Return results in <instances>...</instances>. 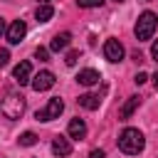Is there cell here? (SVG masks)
Segmentation results:
<instances>
[{
	"label": "cell",
	"instance_id": "1",
	"mask_svg": "<svg viewBox=\"0 0 158 158\" xmlns=\"http://www.w3.org/2000/svg\"><path fill=\"white\" fill-rule=\"evenodd\" d=\"M118 148L126 156H138L146 148V138H143V133L138 128H123L121 136H118Z\"/></svg>",
	"mask_w": 158,
	"mask_h": 158
},
{
	"label": "cell",
	"instance_id": "2",
	"mask_svg": "<svg viewBox=\"0 0 158 158\" xmlns=\"http://www.w3.org/2000/svg\"><path fill=\"white\" fill-rule=\"evenodd\" d=\"M0 114H2L5 118H10V121L20 118V116L25 114V96L17 94V91H7V94L2 96V101H0Z\"/></svg>",
	"mask_w": 158,
	"mask_h": 158
},
{
	"label": "cell",
	"instance_id": "3",
	"mask_svg": "<svg viewBox=\"0 0 158 158\" xmlns=\"http://www.w3.org/2000/svg\"><path fill=\"white\" fill-rule=\"evenodd\" d=\"M156 25H158V15L156 12H151V10H146V12H141V17H138V22H136V40L138 42H146V40H151L153 37V32H156Z\"/></svg>",
	"mask_w": 158,
	"mask_h": 158
},
{
	"label": "cell",
	"instance_id": "4",
	"mask_svg": "<svg viewBox=\"0 0 158 158\" xmlns=\"http://www.w3.org/2000/svg\"><path fill=\"white\" fill-rule=\"evenodd\" d=\"M62 111H64V101H62L59 96H54V99L47 101L44 109H40V111L35 114V118H37V121H52V118H59Z\"/></svg>",
	"mask_w": 158,
	"mask_h": 158
},
{
	"label": "cell",
	"instance_id": "5",
	"mask_svg": "<svg viewBox=\"0 0 158 158\" xmlns=\"http://www.w3.org/2000/svg\"><path fill=\"white\" fill-rule=\"evenodd\" d=\"M123 54H126V49H123V44L118 42V40H106L104 42V57L109 59V62H121L123 59Z\"/></svg>",
	"mask_w": 158,
	"mask_h": 158
},
{
	"label": "cell",
	"instance_id": "6",
	"mask_svg": "<svg viewBox=\"0 0 158 158\" xmlns=\"http://www.w3.org/2000/svg\"><path fill=\"white\" fill-rule=\"evenodd\" d=\"M25 35H27V25H25L22 20H15L12 25H7L5 37H7V42H10V44H20Z\"/></svg>",
	"mask_w": 158,
	"mask_h": 158
},
{
	"label": "cell",
	"instance_id": "7",
	"mask_svg": "<svg viewBox=\"0 0 158 158\" xmlns=\"http://www.w3.org/2000/svg\"><path fill=\"white\" fill-rule=\"evenodd\" d=\"M30 84H32L35 91H47V89L54 86V74H52L49 69H44V72H40V74H35Z\"/></svg>",
	"mask_w": 158,
	"mask_h": 158
},
{
	"label": "cell",
	"instance_id": "8",
	"mask_svg": "<svg viewBox=\"0 0 158 158\" xmlns=\"http://www.w3.org/2000/svg\"><path fill=\"white\" fill-rule=\"evenodd\" d=\"M12 79L22 86V84H30L32 81V64L30 62H20L17 67H15V72H12Z\"/></svg>",
	"mask_w": 158,
	"mask_h": 158
},
{
	"label": "cell",
	"instance_id": "9",
	"mask_svg": "<svg viewBox=\"0 0 158 158\" xmlns=\"http://www.w3.org/2000/svg\"><path fill=\"white\" fill-rule=\"evenodd\" d=\"M67 133H69V138L81 141V138H86V123H84L81 118H72L69 126H67Z\"/></svg>",
	"mask_w": 158,
	"mask_h": 158
},
{
	"label": "cell",
	"instance_id": "10",
	"mask_svg": "<svg viewBox=\"0 0 158 158\" xmlns=\"http://www.w3.org/2000/svg\"><path fill=\"white\" fill-rule=\"evenodd\" d=\"M69 42H72V32H57L52 37V42H49V49L52 52H62V49L69 47Z\"/></svg>",
	"mask_w": 158,
	"mask_h": 158
},
{
	"label": "cell",
	"instance_id": "11",
	"mask_svg": "<svg viewBox=\"0 0 158 158\" xmlns=\"http://www.w3.org/2000/svg\"><path fill=\"white\" fill-rule=\"evenodd\" d=\"M99 79H101V74H99L96 69H81V72L77 74V81H79L81 86H94V84H99Z\"/></svg>",
	"mask_w": 158,
	"mask_h": 158
},
{
	"label": "cell",
	"instance_id": "12",
	"mask_svg": "<svg viewBox=\"0 0 158 158\" xmlns=\"http://www.w3.org/2000/svg\"><path fill=\"white\" fill-rule=\"evenodd\" d=\"M141 106V96H128V101L121 106V111H118V118L121 121H126V118H131V114L136 111Z\"/></svg>",
	"mask_w": 158,
	"mask_h": 158
},
{
	"label": "cell",
	"instance_id": "13",
	"mask_svg": "<svg viewBox=\"0 0 158 158\" xmlns=\"http://www.w3.org/2000/svg\"><path fill=\"white\" fill-rule=\"evenodd\" d=\"M52 153H54V156H59V158H64V156H69V153H72V143H69L67 138L57 136V138L52 141Z\"/></svg>",
	"mask_w": 158,
	"mask_h": 158
},
{
	"label": "cell",
	"instance_id": "14",
	"mask_svg": "<svg viewBox=\"0 0 158 158\" xmlns=\"http://www.w3.org/2000/svg\"><path fill=\"white\" fill-rule=\"evenodd\" d=\"M77 104H79L81 109H89V111H94V109H99L101 99H99L96 94H81V96L77 99Z\"/></svg>",
	"mask_w": 158,
	"mask_h": 158
},
{
	"label": "cell",
	"instance_id": "15",
	"mask_svg": "<svg viewBox=\"0 0 158 158\" xmlns=\"http://www.w3.org/2000/svg\"><path fill=\"white\" fill-rule=\"evenodd\" d=\"M52 15H54V7H52L49 2H42V5L37 7V12H35L37 22H49V20H52Z\"/></svg>",
	"mask_w": 158,
	"mask_h": 158
},
{
	"label": "cell",
	"instance_id": "16",
	"mask_svg": "<svg viewBox=\"0 0 158 158\" xmlns=\"http://www.w3.org/2000/svg\"><path fill=\"white\" fill-rule=\"evenodd\" d=\"M37 143V136L32 133V131H25L22 136H20V146H35Z\"/></svg>",
	"mask_w": 158,
	"mask_h": 158
},
{
	"label": "cell",
	"instance_id": "17",
	"mask_svg": "<svg viewBox=\"0 0 158 158\" xmlns=\"http://www.w3.org/2000/svg\"><path fill=\"white\" fill-rule=\"evenodd\" d=\"M77 59H79V52H77V49H72V52H67L64 64H67V67H74V64H77Z\"/></svg>",
	"mask_w": 158,
	"mask_h": 158
},
{
	"label": "cell",
	"instance_id": "18",
	"mask_svg": "<svg viewBox=\"0 0 158 158\" xmlns=\"http://www.w3.org/2000/svg\"><path fill=\"white\" fill-rule=\"evenodd\" d=\"M35 57H37L40 62H47V59H49V49H47V47H37V49H35Z\"/></svg>",
	"mask_w": 158,
	"mask_h": 158
},
{
	"label": "cell",
	"instance_id": "19",
	"mask_svg": "<svg viewBox=\"0 0 158 158\" xmlns=\"http://www.w3.org/2000/svg\"><path fill=\"white\" fill-rule=\"evenodd\" d=\"M77 5L79 7H99V5H104V0H77Z\"/></svg>",
	"mask_w": 158,
	"mask_h": 158
},
{
	"label": "cell",
	"instance_id": "20",
	"mask_svg": "<svg viewBox=\"0 0 158 158\" xmlns=\"http://www.w3.org/2000/svg\"><path fill=\"white\" fill-rule=\"evenodd\" d=\"M133 81H136L138 86H141V84H146V81H148V74H146V72H138V74L133 77Z\"/></svg>",
	"mask_w": 158,
	"mask_h": 158
},
{
	"label": "cell",
	"instance_id": "21",
	"mask_svg": "<svg viewBox=\"0 0 158 158\" xmlns=\"http://www.w3.org/2000/svg\"><path fill=\"white\" fill-rule=\"evenodd\" d=\"M7 62H10V52L7 49H0V67H5Z\"/></svg>",
	"mask_w": 158,
	"mask_h": 158
},
{
	"label": "cell",
	"instance_id": "22",
	"mask_svg": "<svg viewBox=\"0 0 158 158\" xmlns=\"http://www.w3.org/2000/svg\"><path fill=\"white\" fill-rule=\"evenodd\" d=\"M89 158H106V153H104L101 148H94V151L89 153Z\"/></svg>",
	"mask_w": 158,
	"mask_h": 158
},
{
	"label": "cell",
	"instance_id": "23",
	"mask_svg": "<svg viewBox=\"0 0 158 158\" xmlns=\"http://www.w3.org/2000/svg\"><path fill=\"white\" fill-rule=\"evenodd\" d=\"M131 57H133V62H136V64H141V62H146V59H143V54H141L138 49H136V52H133Z\"/></svg>",
	"mask_w": 158,
	"mask_h": 158
},
{
	"label": "cell",
	"instance_id": "24",
	"mask_svg": "<svg viewBox=\"0 0 158 158\" xmlns=\"http://www.w3.org/2000/svg\"><path fill=\"white\" fill-rule=\"evenodd\" d=\"M151 57L158 62V40H156V42H153V47H151Z\"/></svg>",
	"mask_w": 158,
	"mask_h": 158
},
{
	"label": "cell",
	"instance_id": "25",
	"mask_svg": "<svg viewBox=\"0 0 158 158\" xmlns=\"http://www.w3.org/2000/svg\"><path fill=\"white\" fill-rule=\"evenodd\" d=\"M7 32V25H5V20H0V37Z\"/></svg>",
	"mask_w": 158,
	"mask_h": 158
},
{
	"label": "cell",
	"instance_id": "26",
	"mask_svg": "<svg viewBox=\"0 0 158 158\" xmlns=\"http://www.w3.org/2000/svg\"><path fill=\"white\" fill-rule=\"evenodd\" d=\"M151 79H153V84H156V89H158V72H156V74H153Z\"/></svg>",
	"mask_w": 158,
	"mask_h": 158
},
{
	"label": "cell",
	"instance_id": "27",
	"mask_svg": "<svg viewBox=\"0 0 158 158\" xmlns=\"http://www.w3.org/2000/svg\"><path fill=\"white\" fill-rule=\"evenodd\" d=\"M114 2H123V0H114Z\"/></svg>",
	"mask_w": 158,
	"mask_h": 158
},
{
	"label": "cell",
	"instance_id": "28",
	"mask_svg": "<svg viewBox=\"0 0 158 158\" xmlns=\"http://www.w3.org/2000/svg\"><path fill=\"white\" fill-rule=\"evenodd\" d=\"M42 2H47V0H42Z\"/></svg>",
	"mask_w": 158,
	"mask_h": 158
}]
</instances>
